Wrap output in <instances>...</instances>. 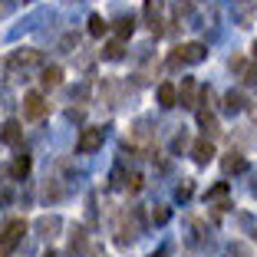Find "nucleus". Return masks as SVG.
<instances>
[{
    "label": "nucleus",
    "mask_w": 257,
    "mask_h": 257,
    "mask_svg": "<svg viewBox=\"0 0 257 257\" xmlns=\"http://www.w3.org/2000/svg\"><path fill=\"white\" fill-rule=\"evenodd\" d=\"M27 172H30V155L20 152L14 159V165H10V175H14V178H27Z\"/></svg>",
    "instance_id": "12"
},
{
    "label": "nucleus",
    "mask_w": 257,
    "mask_h": 257,
    "mask_svg": "<svg viewBox=\"0 0 257 257\" xmlns=\"http://www.w3.org/2000/svg\"><path fill=\"white\" fill-rule=\"evenodd\" d=\"M106 30H109V23L102 20V17H89V33L92 37H102Z\"/></svg>",
    "instance_id": "19"
},
{
    "label": "nucleus",
    "mask_w": 257,
    "mask_h": 257,
    "mask_svg": "<svg viewBox=\"0 0 257 257\" xmlns=\"http://www.w3.org/2000/svg\"><path fill=\"white\" fill-rule=\"evenodd\" d=\"M185 145H188V139H185V132H182V136H175V139H172V152H182Z\"/></svg>",
    "instance_id": "22"
},
{
    "label": "nucleus",
    "mask_w": 257,
    "mask_h": 257,
    "mask_svg": "<svg viewBox=\"0 0 257 257\" xmlns=\"http://www.w3.org/2000/svg\"><path fill=\"white\" fill-rule=\"evenodd\" d=\"M254 50H257V43H254Z\"/></svg>",
    "instance_id": "30"
},
{
    "label": "nucleus",
    "mask_w": 257,
    "mask_h": 257,
    "mask_svg": "<svg viewBox=\"0 0 257 257\" xmlns=\"http://www.w3.org/2000/svg\"><path fill=\"white\" fill-rule=\"evenodd\" d=\"M46 112H50V102H46L40 92H27V96H23V119L27 122H43Z\"/></svg>",
    "instance_id": "2"
},
{
    "label": "nucleus",
    "mask_w": 257,
    "mask_h": 257,
    "mask_svg": "<svg viewBox=\"0 0 257 257\" xmlns=\"http://www.w3.org/2000/svg\"><path fill=\"white\" fill-rule=\"evenodd\" d=\"M76 46H79V37H76V33H66V37L60 40V50H63V53H73Z\"/></svg>",
    "instance_id": "20"
},
{
    "label": "nucleus",
    "mask_w": 257,
    "mask_h": 257,
    "mask_svg": "<svg viewBox=\"0 0 257 257\" xmlns=\"http://www.w3.org/2000/svg\"><path fill=\"white\" fill-rule=\"evenodd\" d=\"M102 56H106V60H122V56H125V43H122V40H112V43H106Z\"/></svg>",
    "instance_id": "16"
},
{
    "label": "nucleus",
    "mask_w": 257,
    "mask_h": 257,
    "mask_svg": "<svg viewBox=\"0 0 257 257\" xmlns=\"http://www.w3.org/2000/svg\"><path fill=\"white\" fill-rule=\"evenodd\" d=\"M178 198H182V201H185V198H191V185H182V188H178Z\"/></svg>",
    "instance_id": "27"
},
{
    "label": "nucleus",
    "mask_w": 257,
    "mask_h": 257,
    "mask_svg": "<svg viewBox=\"0 0 257 257\" xmlns=\"http://www.w3.org/2000/svg\"><path fill=\"white\" fill-rule=\"evenodd\" d=\"M145 17H149V30L159 37V33H162V20H159V10H155V4H152V0L145 4Z\"/></svg>",
    "instance_id": "14"
},
{
    "label": "nucleus",
    "mask_w": 257,
    "mask_h": 257,
    "mask_svg": "<svg viewBox=\"0 0 257 257\" xmlns=\"http://www.w3.org/2000/svg\"><path fill=\"white\" fill-rule=\"evenodd\" d=\"M10 198H14L10 191H0V204H10Z\"/></svg>",
    "instance_id": "28"
},
{
    "label": "nucleus",
    "mask_w": 257,
    "mask_h": 257,
    "mask_svg": "<svg viewBox=\"0 0 257 257\" xmlns=\"http://www.w3.org/2000/svg\"><path fill=\"white\" fill-rule=\"evenodd\" d=\"M224 195H227V185H224V182H221V185H214V188L208 191V198H224Z\"/></svg>",
    "instance_id": "24"
},
{
    "label": "nucleus",
    "mask_w": 257,
    "mask_h": 257,
    "mask_svg": "<svg viewBox=\"0 0 257 257\" xmlns=\"http://www.w3.org/2000/svg\"><path fill=\"white\" fill-rule=\"evenodd\" d=\"M178 99H182V106H188V109L198 102V83L191 79V76L182 79V86H178Z\"/></svg>",
    "instance_id": "6"
},
{
    "label": "nucleus",
    "mask_w": 257,
    "mask_h": 257,
    "mask_svg": "<svg viewBox=\"0 0 257 257\" xmlns=\"http://www.w3.org/2000/svg\"><path fill=\"white\" fill-rule=\"evenodd\" d=\"M175 50H178L182 63H201L208 56V46L204 43H185V46H175Z\"/></svg>",
    "instance_id": "5"
},
{
    "label": "nucleus",
    "mask_w": 257,
    "mask_h": 257,
    "mask_svg": "<svg viewBox=\"0 0 257 257\" xmlns=\"http://www.w3.org/2000/svg\"><path fill=\"white\" fill-rule=\"evenodd\" d=\"M60 227H63V221L56 218V214H53V218H40L37 221V234L40 237H56V234H60Z\"/></svg>",
    "instance_id": "9"
},
{
    "label": "nucleus",
    "mask_w": 257,
    "mask_h": 257,
    "mask_svg": "<svg viewBox=\"0 0 257 257\" xmlns=\"http://www.w3.org/2000/svg\"><path fill=\"white\" fill-rule=\"evenodd\" d=\"M23 234H27V221H23V218L7 221L4 234H0V257H10V254H14V250H17V244L23 241Z\"/></svg>",
    "instance_id": "1"
},
{
    "label": "nucleus",
    "mask_w": 257,
    "mask_h": 257,
    "mask_svg": "<svg viewBox=\"0 0 257 257\" xmlns=\"http://www.w3.org/2000/svg\"><path fill=\"white\" fill-rule=\"evenodd\" d=\"M198 122H201V128H204V132H211V136L218 132V119H214L211 112H198Z\"/></svg>",
    "instance_id": "18"
},
{
    "label": "nucleus",
    "mask_w": 257,
    "mask_h": 257,
    "mask_svg": "<svg viewBox=\"0 0 257 257\" xmlns=\"http://www.w3.org/2000/svg\"><path fill=\"white\" fill-rule=\"evenodd\" d=\"M152 221H155V224H165L168 221V208H159V211L152 214Z\"/></svg>",
    "instance_id": "25"
},
{
    "label": "nucleus",
    "mask_w": 257,
    "mask_h": 257,
    "mask_svg": "<svg viewBox=\"0 0 257 257\" xmlns=\"http://www.w3.org/2000/svg\"><path fill=\"white\" fill-rule=\"evenodd\" d=\"M224 257H247V254H244V247H227Z\"/></svg>",
    "instance_id": "26"
},
{
    "label": "nucleus",
    "mask_w": 257,
    "mask_h": 257,
    "mask_svg": "<svg viewBox=\"0 0 257 257\" xmlns=\"http://www.w3.org/2000/svg\"><path fill=\"white\" fill-rule=\"evenodd\" d=\"M102 139H106V132H102L99 125L83 128V132H79V139H76V152H79V155H92V152L102 149Z\"/></svg>",
    "instance_id": "3"
},
{
    "label": "nucleus",
    "mask_w": 257,
    "mask_h": 257,
    "mask_svg": "<svg viewBox=\"0 0 257 257\" xmlns=\"http://www.w3.org/2000/svg\"><path fill=\"white\" fill-rule=\"evenodd\" d=\"M128 191H142V175H128Z\"/></svg>",
    "instance_id": "23"
},
{
    "label": "nucleus",
    "mask_w": 257,
    "mask_h": 257,
    "mask_svg": "<svg viewBox=\"0 0 257 257\" xmlns=\"http://www.w3.org/2000/svg\"><path fill=\"white\" fill-rule=\"evenodd\" d=\"M155 96H159V106H162V109H172L175 102H178V89H175L172 83H162Z\"/></svg>",
    "instance_id": "10"
},
{
    "label": "nucleus",
    "mask_w": 257,
    "mask_h": 257,
    "mask_svg": "<svg viewBox=\"0 0 257 257\" xmlns=\"http://www.w3.org/2000/svg\"><path fill=\"white\" fill-rule=\"evenodd\" d=\"M241 79H244V83H257V63H247V66H244Z\"/></svg>",
    "instance_id": "21"
},
{
    "label": "nucleus",
    "mask_w": 257,
    "mask_h": 257,
    "mask_svg": "<svg viewBox=\"0 0 257 257\" xmlns=\"http://www.w3.org/2000/svg\"><path fill=\"white\" fill-rule=\"evenodd\" d=\"M241 109H244V96L241 92H227L224 96V112L234 115V112H241Z\"/></svg>",
    "instance_id": "15"
},
{
    "label": "nucleus",
    "mask_w": 257,
    "mask_h": 257,
    "mask_svg": "<svg viewBox=\"0 0 257 257\" xmlns=\"http://www.w3.org/2000/svg\"><path fill=\"white\" fill-rule=\"evenodd\" d=\"M244 168H247V159H244V155H237V152H231V155L224 159V172L227 175H231V172H244Z\"/></svg>",
    "instance_id": "13"
},
{
    "label": "nucleus",
    "mask_w": 257,
    "mask_h": 257,
    "mask_svg": "<svg viewBox=\"0 0 257 257\" xmlns=\"http://www.w3.org/2000/svg\"><path fill=\"white\" fill-rule=\"evenodd\" d=\"M40 63H43V56H40L37 50H17V53L10 56L7 69H10V73H17V69H27V66H40Z\"/></svg>",
    "instance_id": "4"
},
{
    "label": "nucleus",
    "mask_w": 257,
    "mask_h": 257,
    "mask_svg": "<svg viewBox=\"0 0 257 257\" xmlns=\"http://www.w3.org/2000/svg\"><path fill=\"white\" fill-rule=\"evenodd\" d=\"M43 257H56V254H43Z\"/></svg>",
    "instance_id": "29"
},
{
    "label": "nucleus",
    "mask_w": 257,
    "mask_h": 257,
    "mask_svg": "<svg viewBox=\"0 0 257 257\" xmlns=\"http://www.w3.org/2000/svg\"><path fill=\"white\" fill-rule=\"evenodd\" d=\"M132 30H136V17L128 14V17H122V20H119V40H128V37H132Z\"/></svg>",
    "instance_id": "17"
},
{
    "label": "nucleus",
    "mask_w": 257,
    "mask_h": 257,
    "mask_svg": "<svg viewBox=\"0 0 257 257\" xmlns=\"http://www.w3.org/2000/svg\"><path fill=\"white\" fill-rule=\"evenodd\" d=\"M40 83H43V89H56V86L63 83V69L60 66H46L43 73H40Z\"/></svg>",
    "instance_id": "11"
},
{
    "label": "nucleus",
    "mask_w": 257,
    "mask_h": 257,
    "mask_svg": "<svg viewBox=\"0 0 257 257\" xmlns=\"http://www.w3.org/2000/svg\"><path fill=\"white\" fill-rule=\"evenodd\" d=\"M254 237H257V234H254Z\"/></svg>",
    "instance_id": "31"
},
{
    "label": "nucleus",
    "mask_w": 257,
    "mask_h": 257,
    "mask_svg": "<svg viewBox=\"0 0 257 257\" xmlns=\"http://www.w3.org/2000/svg\"><path fill=\"white\" fill-rule=\"evenodd\" d=\"M191 155H195L198 165H208V162L214 159V145L208 142V139H198V142L191 145Z\"/></svg>",
    "instance_id": "7"
},
{
    "label": "nucleus",
    "mask_w": 257,
    "mask_h": 257,
    "mask_svg": "<svg viewBox=\"0 0 257 257\" xmlns=\"http://www.w3.org/2000/svg\"><path fill=\"white\" fill-rule=\"evenodd\" d=\"M0 139H4V142L7 145H20L23 142V128H20V122H4V128H0Z\"/></svg>",
    "instance_id": "8"
}]
</instances>
